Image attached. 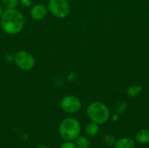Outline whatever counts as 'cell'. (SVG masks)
Returning a JSON list of instances; mask_svg holds the SVG:
<instances>
[{
    "label": "cell",
    "instance_id": "cell-13",
    "mask_svg": "<svg viewBox=\"0 0 149 148\" xmlns=\"http://www.w3.org/2000/svg\"><path fill=\"white\" fill-rule=\"evenodd\" d=\"M2 4L5 9H15L18 4V0H2Z\"/></svg>",
    "mask_w": 149,
    "mask_h": 148
},
{
    "label": "cell",
    "instance_id": "cell-6",
    "mask_svg": "<svg viewBox=\"0 0 149 148\" xmlns=\"http://www.w3.org/2000/svg\"><path fill=\"white\" fill-rule=\"evenodd\" d=\"M60 107L66 113H76L81 108V101L76 96L66 95L61 99Z\"/></svg>",
    "mask_w": 149,
    "mask_h": 148
},
{
    "label": "cell",
    "instance_id": "cell-9",
    "mask_svg": "<svg viewBox=\"0 0 149 148\" xmlns=\"http://www.w3.org/2000/svg\"><path fill=\"white\" fill-rule=\"evenodd\" d=\"M100 131V127H99V124L95 123V122H89L86 126V134L88 137H95L97 136V134L99 133Z\"/></svg>",
    "mask_w": 149,
    "mask_h": 148
},
{
    "label": "cell",
    "instance_id": "cell-1",
    "mask_svg": "<svg viewBox=\"0 0 149 148\" xmlns=\"http://www.w3.org/2000/svg\"><path fill=\"white\" fill-rule=\"evenodd\" d=\"M24 17L23 13L15 9H6L0 17L2 30L9 35L19 33L24 26Z\"/></svg>",
    "mask_w": 149,
    "mask_h": 148
},
{
    "label": "cell",
    "instance_id": "cell-5",
    "mask_svg": "<svg viewBox=\"0 0 149 148\" xmlns=\"http://www.w3.org/2000/svg\"><path fill=\"white\" fill-rule=\"evenodd\" d=\"M16 65L23 71H30L35 65V58L33 55L26 51H19L14 56Z\"/></svg>",
    "mask_w": 149,
    "mask_h": 148
},
{
    "label": "cell",
    "instance_id": "cell-2",
    "mask_svg": "<svg viewBox=\"0 0 149 148\" xmlns=\"http://www.w3.org/2000/svg\"><path fill=\"white\" fill-rule=\"evenodd\" d=\"M86 113L91 121L99 125L106 123L110 116L108 107L105 104L99 101L91 103L86 109Z\"/></svg>",
    "mask_w": 149,
    "mask_h": 148
},
{
    "label": "cell",
    "instance_id": "cell-12",
    "mask_svg": "<svg viewBox=\"0 0 149 148\" xmlns=\"http://www.w3.org/2000/svg\"><path fill=\"white\" fill-rule=\"evenodd\" d=\"M142 92V86L141 85H133L129 86L127 89V94L129 97H136Z\"/></svg>",
    "mask_w": 149,
    "mask_h": 148
},
{
    "label": "cell",
    "instance_id": "cell-10",
    "mask_svg": "<svg viewBox=\"0 0 149 148\" xmlns=\"http://www.w3.org/2000/svg\"><path fill=\"white\" fill-rule=\"evenodd\" d=\"M136 141L140 144H148L149 143V130L148 129H141L140 130L135 136Z\"/></svg>",
    "mask_w": 149,
    "mask_h": 148
},
{
    "label": "cell",
    "instance_id": "cell-17",
    "mask_svg": "<svg viewBox=\"0 0 149 148\" xmlns=\"http://www.w3.org/2000/svg\"><path fill=\"white\" fill-rule=\"evenodd\" d=\"M22 3H23L24 6L28 7V6L31 5V1H30V0H22Z\"/></svg>",
    "mask_w": 149,
    "mask_h": 148
},
{
    "label": "cell",
    "instance_id": "cell-16",
    "mask_svg": "<svg viewBox=\"0 0 149 148\" xmlns=\"http://www.w3.org/2000/svg\"><path fill=\"white\" fill-rule=\"evenodd\" d=\"M126 107H127L126 103H124V102H123V103H120V106H119V107H118V113H123V112L125 111Z\"/></svg>",
    "mask_w": 149,
    "mask_h": 148
},
{
    "label": "cell",
    "instance_id": "cell-11",
    "mask_svg": "<svg viewBox=\"0 0 149 148\" xmlns=\"http://www.w3.org/2000/svg\"><path fill=\"white\" fill-rule=\"evenodd\" d=\"M75 145H76L77 148H89L90 141L86 137L79 135L75 139Z\"/></svg>",
    "mask_w": 149,
    "mask_h": 148
},
{
    "label": "cell",
    "instance_id": "cell-14",
    "mask_svg": "<svg viewBox=\"0 0 149 148\" xmlns=\"http://www.w3.org/2000/svg\"><path fill=\"white\" fill-rule=\"evenodd\" d=\"M104 141H105L106 145H107V146H113L116 140H115V138H114L113 135H112V134H107V135L105 136Z\"/></svg>",
    "mask_w": 149,
    "mask_h": 148
},
{
    "label": "cell",
    "instance_id": "cell-8",
    "mask_svg": "<svg viewBox=\"0 0 149 148\" xmlns=\"http://www.w3.org/2000/svg\"><path fill=\"white\" fill-rule=\"evenodd\" d=\"M114 148H134V141L130 138H121L115 141Z\"/></svg>",
    "mask_w": 149,
    "mask_h": 148
},
{
    "label": "cell",
    "instance_id": "cell-3",
    "mask_svg": "<svg viewBox=\"0 0 149 148\" xmlns=\"http://www.w3.org/2000/svg\"><path fill=\"white\" fill-rule=\"evenodd\" d=\"M59 134L65 141L74 140L80 133V124L74 118H66L59 125Z\"/></svg>",
    "mask_w": 149,
    "mask_h": 148
},
{
    "label": "cell",
    "instance_id": "cell-15",
    "mask_svg": "<svg viewBox=\"0 0 149 148\" xmlns=\"http://www.w3.org/2000/svg\"><path fill=\"white\" fill-rule=\"evenodd\" d=\"M59 148H77L76 145L74 143H72V141H65V143H63Z\"/></svg>",
    "mask_w": 149,
    "mask_h": 148
},
{
    "label": "cell",
    "instance_id": "cell-4",
    "mask_svg": "<svg viewBox=\"0 0 149 148\" xmlns=\"http://www.w3.org/2000/svg\"><path fill=\"white\" fill-rule=\"evenodd\" d=\"M46 7L58 18H64L70 13V3L67 0H48Z\"/></svg>",
    "mask_w": 149,
    "mask_h": 148
},
{
    "label": "cell",
    "instance_id": "cell-19",
    "mask_svg": "<svg viewBox=\"0 0 149 148\" xmlns=\"http://www.w3.org/2000/svg\"><path fill=\"white\" fill-rule=\"evenodd\" d=\"M37 148H51V147H45V146H43V147H37Z\"/></svg>",
    "mask_w": 149,
    "mask_h": 148
},
{
    "label": "cell",
    "instance_id": "cell-18",
    "mask_svg": "<svg viewBox=\"0 0 149 148\" xmlns=\"http://www.w3.org/2000/svg\"><path fill=\"white\" fill-rule=\"evenodd\" d=\"M2 13H3V9H2V6L0 5V17H1Z\"/></svg>",
    "mask_w": 149,
    "mask_h": 148
},
{
    "label": "cell",
    "instance_id": "cell-7",
    "mask_svg": "<svg viewBox=\"0 0 149 148\" xmlns=\"http://www.w3.org/2000/svg\"><path fill=\"white\" fill-rule=\"evenodd\" d=\"M48 9L44 4H35L31 9V17L35 20H41L47 15Z\"/></svg>",
    "mask_w": 149,
    "mask_h": 148
}]
</instances>
